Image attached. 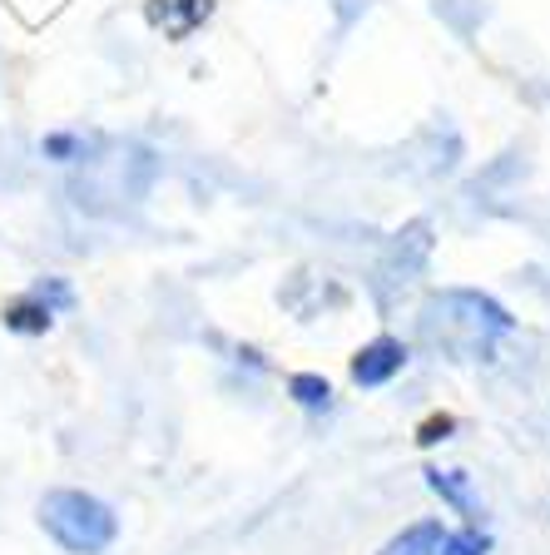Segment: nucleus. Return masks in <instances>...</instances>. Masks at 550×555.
I'll use <instances>...</instances> for the list:
<instances>
[{
	"mask_svg": "<svg viewBox=\"0 0 550 555\" xmlns=\"http://www.w3.org/2000/svg\"><path fill=\"white\" fill-rule=\"evenodd\" d=\"M214 11V0H150V21L164 25L169 40H183V35H194L199 25L208 21Z\"/></svg>",
	"mask_w": 550,
	"mask_h": 555,
	"instance_id": "obj_3",
	"label": "nucleus"
},
{
	"mask_svg": "<svg viewBox=\"0 0 550 555\" xmlns=\"http://www.w3.org/2000/svg\"><path fill=\"white\" fill-rule=\"evenodd\" d=\"M46 154H55V159H69V154H80V139H75V134H50L46 139Z\"/></svg>",
	"mask_w": 550,
	"mask_h": 555,
	"instance_id": "obj_10",
	"label": "nucleus"
},
{
	"mask_svg": "<svg viewBox=\"0 0 550 555\" xmlns=\"http://www.w3.org/2000/svg\"><path fill=\"white\" fill-rule=\"evenodd\" d=\"M55 323V308H50L46 298H40V293H25V298H15L11 308H5V327H11V333H46V327Z\"/></svg>",
	"mask_w": 550,
	"mask_h": 555,
	"instance_id": "obj_4",
	"label": "nucleus"
},
{
	"mask_svg": "<svg viewBox=\"0 0 550 555\" xmlns=\"http://www.w3.org/2000/svg\"><path fill=\"white\" fill-rule=\"evenodd\" d=\"M451 427H457V422H451V416H432V422H426V427L417 431V441H422V447H436V441L447 437Z\"/></svg>",
	"mask_w": 550,
	"mask_h": 555,
	"instance_id": "obj_9",
	"label": "nucleus"
},
{
	"mask_svg": "<svg viewBox=\"0 0 550 555\" xmlns=\"http://www.w3.org/2000/svg\"><path fill=\"white\" fill-rule=\"evenodd\" d=\"M426 481H432V491H442V496H447L457 511H471L466 486H461V476H457V472H426Z\"/></svg>",
	"mask_w": 550,
	"mask_h": 555,
	"instance_id": "obj_8",
	"label": "nucleus"
},
{
	"mask_svg": "<svg viewBox=\"0 0 550 555\" xmlns=\"http://www.w3.org/2000/svg\"><path fill=\"white\" fill-rule=\"evenodd\" d=\"M442 520H417V526H407V531L397 535V541L382 545V555H436L442 551Z\"/></svg>",
	"mask_w": 550,
	"mask_h": 555,
	"instance_id": "obj_5",
	"label": "nucleus"
},
{
	"mask_svg": "<svg viewBox=\"0 0 550 555\" xmlns=\"http://www.w3.org/2000/svg\"><path fill=\"white\" fill-rule=\"evenodd\" d=\"M486 551H491V535L466 526V531H457V535H442V551L436 555H486Z\"/></svg>",
	"mask_w": 550,
	"mask_h": 555,
	"instance_id": "obj_6",
	"label": "nucleus"
},
{
	"mask_svg": "<svg viewBox=\"0 0 550 555\" xmlns=\"http://www.w3.org/2000/svg\"><path fill=\"white\" fill-rule=\"evenodd\" d=\"M401 367H407V347H401L397 337H378V343H367L353 358L357 387H382V382H392Z\"/></svg>",
	"mask_w": 550,
	"mask_h": 555,
	"instance_id": "obj_2",
	"label": "nucleus"
},
{
	"mask_svg": "<svg viewBox=\"0 0 550 555\" xmlns=\"http://www.w3.org/2000/svg\"><path fill=\"white\" fill-rule=\"evenodd\" d=\"M40 526H46L69 555H100L119 531L115 511L104 506V501L85 496V491H50V496L40 501Z\"/></svg>",
	"mask_w": 550,
	"mask_h": 555,
	"instance_id": "obj_1",
	"label": "nucleus"
},
{
	"mask_svg": "<svg viewBox=\"0 0 550 555\" xmlns=\"http://www.w3.org/2000/svg\"><path fill=\"white\" fill-rule=\"evenodd\" d=\"M287 392L298 397L303 406H312V412H318V406H328V397H333V387H328V382H322V377H312V372H298V377L287 382Z\"/></svg>",
	"mask_w": 550,
	"mask_h": 555,
	"instance_id": "obj_7",
	"label": "nucleus"
}]
</instances>
